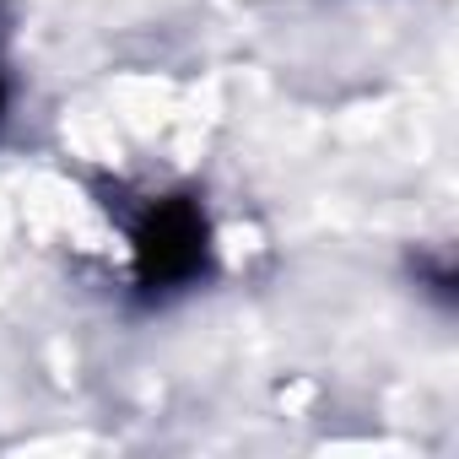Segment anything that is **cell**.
<instances>
[{"label":"cell","instance_id":"obj_1","mask_svg":"<svg viewBox=\"0 0 459 459\" xmlns=\"http://www.w3.org/2000/svg\"><path fill=\"white\" fill-rule=\"evenodd\" d=\"M130 260L141 298H173L211 271V221L200 200L162 195L130 227Z\"/></svg>","mask_w":459,"mask_h":459},{"label":"cell","instance_id":"obj_2","mask_svg":"<svg viewBox=\"0 0 459 459\" xmlns=\"http://www.w3.org/2000/svg\"><path fill=\"white\" fill-rule=\"evenodd\" d=\"M0 108H6V82H0Z\"/></svg>","mask_w":459,"mask_h":459}]
</instances>
